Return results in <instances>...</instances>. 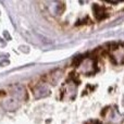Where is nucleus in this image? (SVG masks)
<instances>
[{
  "label": "nucleus",
  "instance_id": "f257e3e1",
  "mask_svg": "<svg viewBox=\"0 0 124 124\" xmlns=\"http://www.w3.org/2000/svg\"><path fill=\"white\" fill-rule=\"evenodd\" d=\"M111 57L118 63H124V47H116L111 51Z\"/></svg>",
  "mask_w": 124,
  "mask_h": 124
},
{
  "label": "nucleus",
  "instance_id": "f03ea898",
  "mask_svg": "<svg viewBox=\"0 0 124 124\" xmlns=\"http://www.w3.org/2000/svg\"><path fill=\"white\" fill-rule=\"evenodd\" d=\"M87 124H100V123L97 122V121H90V122H88Z\"/></svg>",
  "mask_w": 124,
  "mask_h": 124
}]
</instances>
